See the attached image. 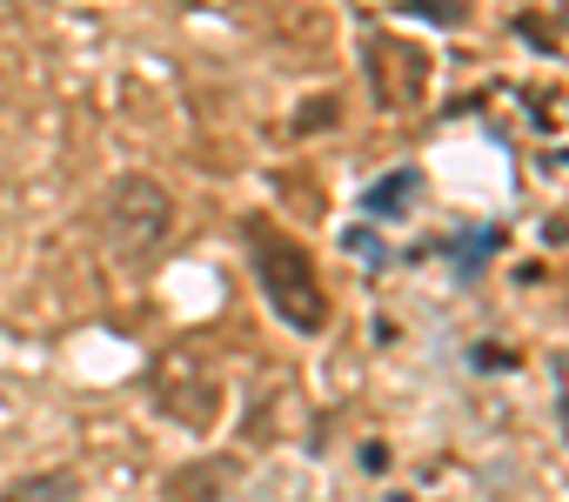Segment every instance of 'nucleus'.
<instances>
[{"instance_id": "nucleus-1", "label": "nucleus", "mask_w": 569, "mask_h": 502, "mask_svg": "<svg viewBox=\"0 0 569 502\" xmlns=\"http://www.w3.org/2000/svg\"><path fill=\"white\" fill-rule=\"evenodd\" d=\"M248 248H254V282H261L268 309L289 322V329H302V335L329 329V295L316 282L309 248L296 234H281L274 221H248Z\"/></svg>"}, {"instance_id": "nucleus-2", "label": "nucleus", "mask_w": 569, "mask_h": 502, "mask_svg": "<svg viewBox=\"0 0 569 502\" xmlns=\"http://www.w3.org/2000/svg\"><path fill=\"white\" fill-rule=\"evenodd\" d=\"M168 221H174V201H168V188L154 174H121L108 188V234H114L121 255H148V248L168 234Z\"/></svg>"}, {"instance_id": "nucleus-3", "label": "nucleus", "mask_w": 569, "mask_h": 502, "mask_svg": "<svg viewBox=\"0 0 569 502\" xmlns=\"http://www.w3.org/2000/svg\"><path fill=\"white\" fill-rule=\"evenodd\" d=\"M369 74H376V88H382L389 108H409V101H422V88H429V54H422L416 41L376 34V41H369Z\"/></svg>"}, {"instance_id": "nucleus-4", "label": "nucleus", "mask_w": 569, "mask_h": 502, "mask_svg": "<svg viewBox=\"0 0 569 502\" xmlns=\"http://www.w3.org/2000/svg\"><path fill=\"white\" fill-rule=\"evenodd\" d=\"M0 502H81V475L74 469H34V475H14L0 489Z\"/></svg>"}, {"instance_id": "nucleus-5", "label": "nucleus", "mask_w": 569, "mask_h": 502, "mask_svg": "<svg viewBox=\"0 0 569 502\" xmlns=\"http://www.w3.org/2000/svg\"><path fill=\"white\" fill-rule=\"evenodd\" d=\"M416 188H422V174H416V168H396L389 181H376V188H369V201H362V208H369L376 221H396V214L409 208V194H416Z\"/></svg>"}, {"instance_id": "nucleus-6", "label": "nucleus", "mask_w": 569, "mask_h": 502, "mask_svg": "<svg viewBox=\"0 0 569 502\" xmlns=\"http://www.w3.org/2000/svg\"><path fill=\"white\" fill-rule=\"evenodd\" d=\"M409 8H416L422 21H442V28H456V21L469 14V0H409Z\"/></svg>"}, {"instance_id": "nucleus-7", "label": "nucleus", "mask_w": 569, "mask_h": 502, "mask_svg": "<svg viewBox=\"0 0 569 502\" xmlns=\"http://www.w3.org/2000/svg\"><path fill=\"white\" fill-rule=\"evenodd\" d=\"M556 409H562V435H569V355H556Z\"/></svg>"}]
</instances>
